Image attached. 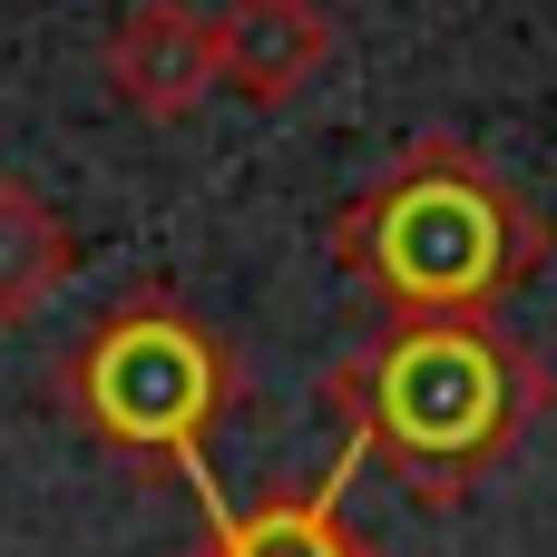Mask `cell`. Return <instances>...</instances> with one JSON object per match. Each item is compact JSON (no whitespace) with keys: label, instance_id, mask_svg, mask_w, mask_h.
<instances>
[{"label":"cell","instance_id":"1","mask_svg":"<svg viewBox=\"0 0 557 557\" xmlns=\"http://www.w3.org/2000/svg\"><path fill=\"white\" fill-rule=\"evenodd\" d=\"M548 362L499 323H392L382 343L323 372V411L343 421V450L382 460L431 509L470 499L548 421Z\"/></svg>","mask_w":557,"mask_h":557},{"label":"cell","instance_id":"2","mask_svg":"<svg viewBox=\"0 0 557 557\" xmlns=\"http://www.w3.org/2000/svg\"><path fill=\"white\" fill-rule=\"evenodd\" d=\"M323 245L392 323H490L557 235L470 137H411Z\"/></svg>","mask_w":557,"mask_h":557},{"label":"cell","instance_id":"3","mask_svg":"<svg viewBox=\"0 0 557 557\" xmlns=\"http://www.w3.org/2000/svg\"><path fill=\"white\" fill-rule=\"evenodd\" d=\"M235 401H245V362H235V343H225L176 284L117 294V304L78 333L69 372H59V411H69L117 470H137V480H186L206 519H225V490H215V470H206V431H215Z\"/></svg>","mask_w":557,"mask_h":557},{"label":"cell","instance_id":"4","mask_svg":"<svg viewBox=\"0 0 557 557\" xmlns=\"http://www.w3.org/2000/svg\"><path fill=\"white\" fill-rule=\"evenodd\" d=\"M98 69H108V98L127 117H157V127L196 117L206 88H215V10H196V0H127L108 49H98Z\"/></svg>","mask_w":557,"mask_h":557},{"label":"cell","instance_id":"5","mask_svg":"<svg viewBox=\"0 0 557 557\" xmlns=\"http://www.w3.org/2000/svg\"><path fill=\"white\" fill-rule=\"evenodd\" d=\"M343 49L333 0H225L215 10V88H235L245 108H284L304 98Z\"/></svg>","mask_w":557,"mask_h":557},{"label":"cell","instance_id":"6","mask_svg":"<svg viewBox=\"0 0 557 557\" xmlns=\"http://www.w3.org/2000/svg\"><path fill=\"white\" fill-rule=\"evenodd\" d=\"M362 460L343 450L313 490H274V499H255V509H225V519H206V539L186 557H382L352 519H343V480H352Z\"/></svg>","mask_w":557,"mask_h":557},{"label":"cell","instance_id":"7","mask_svg":"<svg viewBox=\"0 0 557 557\" xmlns=\"http://www.w3.org/2000/svg\"><path fill=\"white\" fill-rule=\"evenodd\" d=\"M78 274V235L69 215L29 186V176H0V333L39 323L59 304V284Z\"/></svg>","mask_w":557,"mask_h":557}]
</instances>
